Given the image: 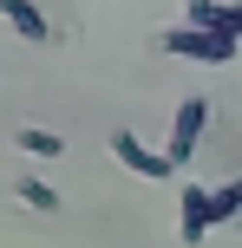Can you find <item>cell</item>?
<instances>
[{
	"instance_id": "3957f363",
	"label": "cell",
	"mask_w": 242,
	"mask_h": 248,
	"mask_svg": "<svg viewBox=\"0 0 242 248\" xmlns=\"http://www.w3.org/2000/svg\"><path fill=\"white\" fill-rule=\"evenodd\" d=\"M203 131H210V98H183L177 118H170V144H164V157L183 170V163L196 157V144H203Z\"/></svg>"
},
{
	"instance_id": "6da1fadb",
	"label": "cell",
	"mask_w": 242,
	"mask_h": 248,
	"mask_svg": "<svg viewBox=\"0 0 242 248\" xmlns=\"http://www.w3.org/2000/svg\"><path fill=\"white\" fill-rule=\"evenodd\" d=\"M157 46L170 52V59H196V65H229L236 59V46L242 39H229V33H210V26H170V33H157Z\"/></svg>"
},
{
	"instance_id": "5b68a950",
	"label": "cell",
	"mask_w": 242,
	"mask_h": 248,
	"mask_svg": "<svg viewBox=\"0 0 242 248\" xmlns=\"http://www.w3.org/2000/svg\"><path fill=\"white\" fill-rule=\"evenodd\" d=\"M183 20H190V26H210V33L242 39V0H183Z\"/></svg>"
},
{
	"instance_id": "277c9868",
	"label": "cell",
	"mask_w": 242,
	"mask_h": 248,
	"mask_svg": "<svg viewBox=\"0 0 242 248\" xmlns=\"http://www.w3.org/2000/svg\"><path fill=\"white\" fill-rule=\"evenodd\" d=\"M210 229H216V216H210V189H203V183H177V235H183V248H203Z\"/></svg>"
},
{
	"instance_id": "7a4b0ae2",
	"label": "cell",
	"mask_w": 242,
	"mask_h": 248,
	"mask_svg": "<svg viewBox=\"0 0 242 248\" xmlns=\"http://www.w3.org/2000/svg\"><path fill=\"white\" fill-rule=\"evenodd\" d=\"M105 144H112V157L125 163L131 176H144V183H170V176H177V163H170L164 150H151V144H144L138 131H112Z\"/></svg>"
},
{
	"instance_id": "9c48e42d",
	"label": "cell",
	"mask_w": 242,
	"mask_h": 248,
	"mask_svg": "<svg viewBox=\"0 0 242 248\" xmlns=\"http://www.w3.org/2000/svg\"><path fill=\"white\" fill-rule=\"evenodd\" d=\"M210 216L216 222H242V176H229L223 189H210Z\"/></svg>"
},
{
	"instance_id": "52a82bcc",
	"label": "cell",
	"mask_w": 242,
	"mask_h": 248,
	"mask_svg": "<svg viewBox=\"0 0 242 248\" xmlns=\"http://www.w3.org/2000/svg\"><path fill=\"white\" fill-rule=\"evenodd\" d=\"M13 144H20L26 157L52 163V157H59V150H65V137H59V131H46V124H20V131H13Z\"/></svg>"
},
{
	"instance_id": "8992f818",
	"label": "cell",
	"mask_w": 242,
	"mask_h": 248,
	"mask_svg": "<svg viewBox=\"0 0 242 248\" xmlns=\"http://www.w3.org/2000/svg\"><path fill=\"white\" fill-rule=\"evenodd\" d=\"M0 20H7L26 46H46V39H52V20L33 7V0H0Z\"/></svg>"
},
{
	"instance_id": "ba28073f",
	"label": "cell",
	"mask_w": 242,
	"mask_h": 248,
	"mask_svg": "<svg viewBox=\"0 0 242 248\" xmlns=\"http://www.w3.org/2000/svg\"><path fill=\"white\" fill-rule=\"evenodd\" d=\"M13 189H20V202H26V209H39V216H52V209H59V189H52L46 176H33V170H26Z\"/></svg>"
}]
</instances>
